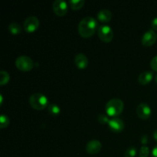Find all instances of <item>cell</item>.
<instances>
[{"label":"cell","instance_id":"6da1fadb","mask_svg":"<svg viewBox=\"0 0 157 157\" xmlns=\"http://www.w3.org/2000/svg\"><path fill=\"white\" fill-rule=\"evenodd\" d=\"M98 22L93 17L87 16L82 18L78 24V31L83 38H90L98 30Z\"/></svg>","mask_w":157,"mask_h":157},{"label":"cell","instance_id":"7a4b0ae2","mask_svg":"<svg viewBox=\"0 0 157 157\" xmlns=\"http://www.w3.org/2000/svg\"><path fill=\"white\" fill-rule=\"evenodd\" d=\"M124 107V104L123 101L118 98H113L109 101L106 104V113L108 116L115 117L122 113Z\"/></svg>","mask_w":157,"mask_h":157},{"label":"cell","instance_id":"3957f363","mask_svg":"<svg viewBox=\"0 0 157 157\" xmlns=\"http://www.w3.org/2000/svg\"><path fill=\"white\" fill-rule=\"evenodd\" d=\"M29 104L35 110H41L48 107L49 103L45 95L41 93H35L29 98Z\"/></svg>","mask_w":157,"mask_h":157},{"label":"cell","instance_id":"277c9868","mask_svg":"<svg viewBox=\"0 0 157 157\" xmlns=\"http://www.w3.org/2000/svg\"><path fill=\"white\" fill-rule=\"evenodd\" d=\"M15 65H16L17 68L22 71H29L33 68L34 61L29 56L21 55V56L18 57L16 58Z\"/></svg>","mask_w":157,"mask_h":157},{"label":"cell","instance_id":"5b68a950","mask_svg":"<svg viewBox=\"0 0 157 157\" xmlns=\"http://www.w3.org/2000/svg\"><path fill=\"white\" fill-rule=\"evenodd\" d=\"M98 37L102 41L108 43L112 41L113 38V32L111 27L107 25H102L98 30Z\"/></svg>","mask_w":157,"mask_h":157},{"label":"cell","instance_id":"8992f818","mask_svg":"<svg viewBox=\"0 0 157 157\" xmlns=\"http://www.w3.org/2000/svg\"><path fill=\"white\" fill-rule=\"evenodd\" d=\"M39 20L35 16H29L25 20L24 29L27 32H34L38 29Z\"/></svg>","mask_w":157,"mask_h":157},{"label":"cell","instance_id":"52a82bcc","mask_svg":"<svg viewBox=\"0 0 157 157\" xmlns=\"http://www.w3.org/2000/svg\"><path fill=\"white\" fill-rule=\"evenodd\" d=\"M68 10L67 4L64 0H56L53 2V11L58 16L66 15Z\"/></svg>","mask_w":157,"mask_h":157},{"label":"cell","instance_id":"ba28073f","mask_svg":"<svg viewBox=\"0 0 157 157\" xmlns=\"http://www.w3.org/2000/svg\"><path fill=\"white\" fill-rule=\"evenodd\" d=\"M151 108L146 103H141L136 108V113L138 117L143 120H147L151 116Z\"/></svg>","mask_w":157,"mask_h":157},{"label":"cell","instance_id":"9c48e42d","mask_svg":"<svg viewBox=\"0 0 157 157\" xmlns=\"http://www.w3.org/2000/svg\"><path fill=\"white\" fill-rule=\"evenodd\" d=\"M157 39V35L156 32L153 30V29H150V30L147 31V32L144 33V35H143L142 38V44L144 46H149L153 45V44H155V42L156 41Z\"/></svg>","mask_w":157,"mask_h":157},{"label":"cell","instance_id":"30bf717a","mask_svg":"<svg viewBox=\"0 0 157 157\" xmlns=\"http://www.w3.org/2000/svg\"><path fill=\"white\" fill-rule=\"evenodd\" d=\"M101 148H102V145L98 140H90L86 145V151L89 154H97L101 151Z\"/></svg>","mask_w":157,"mask_h":157},{"label":"cell","instance_id":"8fae6325","mask_svg":"<svg viewBox=\"0 0 157 157\" xmlns=\"http://www.w3.org/2000/svg\"><path fill=\"white\" fill-rule=\"evenodd\" d=\"M108 126L110 130L116 133H120L124 129V123L122 120L117 117H113L110 120Z\"/></svg>","mask_w":157,"mask_h":157},{"label":"cell","instance_id":"7c38bea8","mask_svg":"<svg viewBox=\"0 0 157 157\" xmlns=\"http://www.w3.org/2000/svg\"><path fill=\"white\" fill-rule=\"evenodd\" d=\"M75 63L78 68L84 69L87 67L88 59L84 54L78 53L75 57Z\"/></svg>","mask_w":157,"mask_h":157},{"label":"cell","instance_id":"4fadbf2b","mask_svg":"<svg viewBox=\"0 0 157 157\" xmlns=\"http://www.w3.org/2000/svg\"><path fill=\"white\" fill-rule=\"evenodd\" d=\"M98 18L102 22H108L112 18V13L108 9H102L98 13Z\"/></svg>","mask_w":157,"mask_h":157},{"label":"cell","instance_id":"5bb4252c","mask_svg":"<svg viewBox=\"0 0 157 157\" xmlns=\"http://www.w3.org/2000/svg\"><path fill=\"white\" fill-rule=\"evenodd\" d=\"M153 72L151 71H144L143 73H141L140 75L139 78V83L140 84H143V85H145V84H147L148 83H150V81L153 79Z\"/></svg>","mask_w":157,"mask_h":157},{"label":"cell","instance_id":"9a60e30c","mask_svg":"<svg viewBox=\"0 0 157 157\" xmlns=\"http://www.w3.org/2000/svg\"><path fill=\"white\" fill-rule=\"evenodd\" d=\"M9 30L13 35H18L21 32V27L18 23L12 22L9 25Z\"/></svg>","mask_w":157,"mask_h":157},{"label":"cell","instance_id":"2e32d148","mask_svg":"<svg viewBox=\"0 0 157 157\" xmlns=\"http://www.w3.org/2000/svg\"><path fill=\"white\" fill-rule=\"evenodd\" d=\"M69 4L74 10H78L81 9L84 4V0H71L69 1Z\"/></svg>","mask_w":157,"mask_h":157},{"label":"cell","instance_id":"e0dca14e","mask_svg":"<svg viewBox=\"0 0 157 157\" xmlns=\"http://www.w3.org/2000/svg\"><path fill=\"white\" fill-rule=\"evenodd\" d=\"M48 110L50 114L52 116H57L61 113V108L56 104H51L48 107Z\"/></svg>","mask_w":157,"mask_h":157},{"label":"cell","instance_id":"ac0fdd59","mask_svg":"<svg viewBox=\"0 0 157 157\" xmlns=\"http://www.w3.org/2000/svg\"><path fill=\"white\" fill-rule=\"evenodd\" d=\"M10 80V75L6 71H0V84L4 85L7 84Z\"/></svg>","mask_w":157,"mask_h":157},{"label":"cell","instance_id":"d6986e66","mask_svg":"<svg viewBox=\"0 0 157 157\" xmlns=\"http://www.w3.org/2000/svg\"><path fill=\"white\" fill-rule=\"evenodd\" d=\"M9 118L5 114H2L1 117H0V127L2 129L5 128V127H8L9 124Z\"/></svg>","mask_w":157,"mask_h":157},{"label":"cell","instance_id":"ffe728a7","mask_svg":"<svg viewBox=\"0 0 157 157\" xmlns=\"http://www.w3.org/2000/svg\"><path fill=\"white\" fill-rule=\"evenodd\" d=\"M136 155V149L134 147H130L126 150L124 157H134Z\"/></svg>","mask_w":157,"mask_h":157},{"label":"cell","instance_id":"44dd1931","mask_svg":"<svg viewBox=\"0 0 157 157\" xmlns=\"http://www.w3.org/2000/svg\"><path fill=\"white\" fill-rule=\"evenodd\" d=\"M150 153V149L147 146H143L140 150V157H147Z\"/></svg>","mask_w":157,"mask_h":157},{"label":"cell","instance_id":"7402d4cb","mask_svg":"<svg viewBox=\"0 0 157 157\" xmlns=\"http://www.w3.org/2000/svg\"><path fill=\"white\" fill-rule=\"evenodd\" d=\"M98 121L100 124H108L109 121H110V119L108 118V117L105 114H100L99 116L98 117Z\"/></svg>","mask_w":157,"mask_h":157},{"label":"cell","instance_id":"603a6c76","mask_svg":"<svg viewBox=\"0 0 157 157\" xmlns=\"http://www.w3.org/2000/svg\"><path fill=\"white\" fill-rule=\"evenodd\" d=\"M150 66L153 70L157 71V55L152 58L151 61H150Z\"/></svg>","mask_w":157,"mask_h":157},{"label":"cell","instance_id":"cb8c5ba5","mask_svg":"<svg viewBox=\"0 0 157 157\" xmlns=\"http://www.w3.org/2000/svg\"><path fill=\"white\" fill-rule=\"evenodd\" d=\"M151 25H152V28H153L154 30L157 31V17H156V18H154L153 20H152Z\"/></svg>","mask_w":157,"mask_h":157},{"label":"cell","instance_id":"d4e9b609","mask_svg":"<svg viewBox=\"0 0 157 157\" xmlns=\"http://www.w3.org/2000/svg\"><path fill=\"white\" fill-rule=\"evenodd\" d=\"M140 142L143 144H147L148 143V136L147 135H143L140 138Z\"/></svg>","mask_w":157,"mask_h":157},{"label":"cell","instance_id":"484cf974","mask_svg":"<svg viewBox=\"0 0 157 157\" xmlns=\"http://www.w3.org/2000/svg\"><path fill=\"white\" fill-rule=\"evenodd\" d=\"M151 157H157V145L152 150Z\"/></svg>","mask_w":157,"mask_h":157},{"label":"cell","instance_id":"4316f807","mask_svg":"<svg viewBox=\"0 0 157 157\" xmlns=\"http://www.w3.org/2000/svg\"><path fill=\"white\" fill-rule=\"evenodd\" d=\"M153 138H154L155 141L157 143V129L155 130V131L153 132Z\"/></svg>","mask_w":157,"mask_h":157},{"label":"cell","instance_id":"83f0119b","mask_svg":"<svg viewBox=\"0 0 157 157\" xmlns=\"http://www.w3.org/2000/svg\"><path fill=\"white\" fill-rule=\"evenodd\" d=\"M155 81H156V82L157 83V75H156V77H155Z\"/></svg>","mask_w":157,"mask_h":157}]
</instances>
